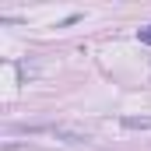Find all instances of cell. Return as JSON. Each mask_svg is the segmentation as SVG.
<instances>
[{"label": "cell", "instance_id": "cell-2", "mask_svg": "<svg viewBox=\"0 0 151 151\" xmlns=\"http://www.w3.org/2000/svg\"><path fill=\"white\" fill-rule=\"evenodd\" d=\"M141 42H151V32H141Z\"/></svg>", "mask_w": 151, "mask_h": 151}, {"label": "cell", "instance_id": "cell-1", "mask_svg": "<svg viewBox=\"0 0 151 151\" xmlns=\"http://www.w3.org/2000/svg\"><path fill=\"white\" fill-rule=\"evenodd\" d=\"M123 127H127V130H148L151 119H123Z\"/></svg>", "mask_w": 151, "mask_h": 151}]
</instances>
